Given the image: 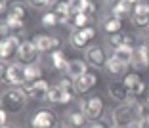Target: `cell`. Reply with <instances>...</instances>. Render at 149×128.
Segmentation results:
<instances>
[{
    "mask_svg": "<svg viewBox=\"0 0 149 128\" xmlns=\"http://www.w3.org/2000/svg\"><path fill=\"white\" fill-rule=\"evenodd\" d=\"M27 103V96L21 92L19 88H10L4 90L2 94V109H6L8 113H17L25 107Z\"/></svg>",
    "mask_w": 149,
    "mask_h": 128,
    "instance_id": "1",
    "label": "cell"
},
{
    "mask_svg": "<svg viewBox=\"0 0 149 128\" xmlns=\"http://www.w3.org/2000/svg\"><path fill=\"white\" fill-rule=\"evenodd\" d=\"M123 82H124V86H126L128 90H132V88H136L141 80H140V75H138V73H128V75H124Z\"/></svg>",
    "mask_w": 149,
    "mask_h": 128,
    "instance_id": "25",
    "label": "cell"
},
{
    "mask_svg": "<svg viewBox=\"0 0 149 128\" xmlns=\"http://www.w3.org/2000/svg\"><path fill=\"white\" fill-rule=\"evenodd\" d=\"M12 15H15V17H19V19H25V15H27V10H25V6L23 4H12Z\"/></svg>",
    "mask_w": 149,
    "mask_h": 128,
    "instance_id": "29",
    "label": "cell"
},
{
    "mask_svg": "<svg viewBox=\"0 0 149 128\" xmlns=\"http://www.w3.org/2000/svg\"><path fill=\"white\" fill-rule=\"evenodd\" d=\"M82 33H84V36H86L88 40H92L94 36H96V31H94V27H86V29H82Z\"/></svg>",
    "mask_w": 149,
    "mask_h": 128,
    "instance_id": "35",
    "label": "cell"
},
{
    "mask_svg": "<svg viewBox=\"0 0 149 128\" xmlns=\"http://www.w3.org/2000/svg\"><path fill=\"white\" fill-rule=\"evenodd\" d=\"M120 29H123V19L115 17V15L103 19V31L107 35H117V33H120Z\"/></svg>",
    "mask_w": 149,
    "mask_h": 128,
    "instance_id": "15",
    "label": "cell"
},
{
    "mask_svg": "<svg viewBox=\"0 0 149 128\" xmlns=\"http://www.w3.org/2000/svg\"><path fill=\"white\" fill-rule=\"evenodd\" d=\"M147 38H149V33H147Z\"/></svg>",
    "mask_w": 149,
    "mask_h": 128,
    "instance_id": "44",
    "label": "cell"
},
{
    "mask_svg": "<svg viewBox=\"0 0 149 128\" xmlns=\"http://www.w3.org/2000/svg\"><path fill=\"white\" fill-rule=\"evenodd\" d=\"M88 0H69V8L73 15H79V13H84V8H86Z\"/></svg>",
    "mask_w": 149,
    "mask_h": 128,
    "instance_id": "24",
    "label": "cell"
},
{
    "mask_svg": "<svg viewBox=\"0 0 149 128\" xmlns=\"http://www.w3.org/2000/svg\"><path fill=\"white\" fill-rule=\"evenodd\" d=\"M134 15H149V4L147 2L140 0L136 4V8H134Z\"/></svg>",
    "mask_w": 149,
    "mask_h": 128,
    "instance_id": "30",
    "label": "cell"
},
{
    "mask_svg": "<svg viewBox=\"0 0 149 128\" xmlns=\"http://www.w3.org/2000/svg\"><path fill=\"white\" fill-rule=\"evenodd\" d=\"M113 128H123V126H113Z\"/></svg>",
    "mask_w": 149,
    "mask_h": 128,
    "instance_id": "43",
    "label": "cell"
},
{
    "mask_svg": "<svg viewBox=\"0 0 149 128\" xmlns=\"http://www.w3.org/2000/svg\"><path fill=\"white\" fill-rule=\"evenodd\" d=\"M88 128H109V124H107V120L100 119V120H94V122H90V126Z\"/></svg>",
    "mask_w": 149,
    "mask_h": 128,
    "instance_id": "33",
    "label": "cell"
},
{
    "mask_svg": "<svg viewBox=\"0 0 149 128\" xmlns=\"http://www.w3.org/2000/svg\"><path fill=\"white\" fill-rule=\"evenodd\" d=\"M0 10H2V12L6 10V0H2V2H0Z\"/></svg>",
    "mask_w": 149,
    "mask_h": 128,
    "instance_id": "41",
    "label": "cell"
},
{
    "mask_svg": "<svg viewBox=\"0 0 149 128\" xmlns=\"http://www.w3.org/2000/svg\"><path fill=\"white\" fill-rule=\"evenodd\" d=\"M73 25H74L77 31H82V29L90 27V15H86V13H79V15H74V17H73Z\"/></svg>",
    "mask_w": 149,
    "mask_h": 128,
    "instance_id": "23",
    "label": "cell"
},
{
    "mask_svg": "<svg viewBox=\"0 0 149 128\" xmlns=\"http://www.w3.org/2000/svg\"><path fill=\"white\" fill-rule=\"evenodd\" d=\"M44 6H57V0H44Z\"/></svg>",
    "mask_w": 149,
    "mask_h": 128,
    "instance_id": "40",
    "label": "cell"
},
{
    "mask_svg": "<svg viewBox=\"0 0 149 128\" xmlns=\"http://www.w3.org/2000/svg\"><path fill=\"white\" fill-rule=\"evenodd\" d=\"M80 109H82V113L86 115V119L90 120V122H94V120L101 119L105 105H103V99H101L100 96H92V97H86V99L80 103Z\"/></svg>",
    "mask_w": 149,
    "mask_h": 128,
    "instance_id": "2",
    "label": "cell"
},
{
    "mask_svg": "<svg viewBox=\"0 0 149 128\" xmlns=\"http://www.w3.org/2000/svg\"><path fill=\"white\" fill-rule=\"evenodd\" d=\"M57 23H59V17H57L56 12H48L42 15V25L44 27H56Z\"/></svg>",
    "mask_w": 149,
    "mask_h": 128,
    "instance_id": "26",
    "label": "cell"
},
{
    "mask_svg": "<svg viewBox=\"0 0 149 128\" xmlns=\"http://www.w3.org/2000/svg\"><path fill=\"white\" fill-rule=\"evenodd\" d=\"M107 92H109V96L113 97V99H117V102L128 103V102L132 99L130 90L124 86V82H111V84H109V88H107Z\"/></svg>",
    "mask_w": 149,
    "mask_h": 128,
    "instance_id": "11",
    "label": "cell"
},
{
    "mask_svg": "<svg viewBox=\"0 0 149 128\" xmlns=\"http://www.w3.org/2000/svg\"><path fill=\"white\" fill-rule=\"evenodd\" d=\"M48 102H52V103H65V90H63L61 86H50Z\"/></svg>",
    "mask_w": 149,
    "mask_h": 128,
    "instance_id": "18",
    "label": "cell"
},
{
    "mask_svg": "<svg viewBox=\"0 0 149 128\" xmlns=\"http://www.w3.org/2000/svg\"><path fill=\"white\" fill-rule=\"evenodd\" d=\"M29 4H31L33 8H42V6H44V0H29Z\"/></svg>",
    "mask_w": 149,
    "mask_h": 128,
    "instance_id": "39",
    "label": "cell"
},
{
    "mask_svg": "<svg viewBox=\"0 0 149 128\" xmlns=\"http://www.w3.org/2000/svg\"><path fill=\"white\" fill-rule=\"evenodd\" d=\"M52 63H54V67L59 69V71H67L69 69V61L65 59L63 52H59V50H56V52L52 54Z\"/></svg>",
    "mask_w": 149,
    "mask_h": 128,
    "instance_id": "22",
    "label": "cell"
},
{
    "mask_svg": "<svg viewBox=\"0 0 149 128\" xmlns=\"http://www.w3.org/2000/svg\"><path fill=\"white\" fill-rule=\"evenodd\" d=\"M6 23L10 25V29H12V31H23V19L15 17V15H12V13L8 15Z\"/></svg>",
    "mask_w": 149,
    "mask_h": 128,
    "instance_id": "27",
    "label": "cell"
},
{
    "mask_svg": "<svg viewBox=\"0 0 149 128\" xmlns=\"http://www.w3.org/2000/svg\"><path fill=\"white\" fill-rule=\"evenodd\" d=\"M113 58L118 59V61L123 63H132V58H134V46H120L113 52Z\"/></svg>",
    "mask_w": 149,
    "mask_h": 128,
    "instance_id": "14",
    "label": "cell"
},
{
    "mask_svg": "<svg viewBox=\"0 0 149 128\" xmlns=\"http://www.w3.org/2000/svg\"><path fill=\"white\" fill-rule=\"evenodd\" d=\"M35 46H36L38 52H50V50H54V36L38 35L35 38Z\"/></svg>",
    "mask_w": 149,
    "mask_h": 128,
    "instance_id": "16",
    "label": "cell"
},
{
    "mask_svg": "<svg viewBox=\"0 0 149 128\" xmlns=\"http://www.w3.org/2000/svg\"><path fill=\"white\" fill-rule=\"evenodd\" d=\"M132 65L140 71L149 69V46L147 44H138L134 48V58H132Z\"/></svg>",
    "mask_w": 149,
    "mask_h": 128,
    "instance_id": "8",
    "label": "cell"
},
{
    "mask_svg": "<svg viewBox=\"0 0 149 128\" xmlns=\"http://www.w3.org/2000/svg\"><path fill=\"white\" fill-rule=\"evenodd\" d=\"M134 120H136V115H134V111H132V107L128 105V103H124V105L117 107V109L113 111V122H115V126L128 128Z\"/></svg>",
    "mask_w": 149,
    "mask_h": 128,
    "instance_id": "5",
    "label": "cell"
},
{
    "mask_svg": "<svg viewBox=\"0 0 149 128\" xmlns=\"http://www.w3.org/2000/svg\"><path fill=\"white\" fill-rule=\"evenodd\" d=\"M88 42H90V40L84 36L82 31H77V29H74V31L71 33V44H73L74 48L82 50V48H86V46H88Z\"/></svg>",
    "mask_w": 149,
    "mask_h": 128,
    "instance_id": "20",
    "label": "cell"
},
{
    "mask_svg": "<svg viewBox=\"0 0 149 128\" xmlns=\"http://www.w3.org/2000/svg\"><path fill=\"white\" fill-rule=\"evenodd\" d=\"M2 128H15V126H12V124H2Z\"/></svg>",
    "mask_w": 149,
    "mask_h": 128,
    "instance_id": "42",
    "label": "cell"
},
{
    "mask_svg": "<svg viewBox=\"0 0 149 128\" xmlns=\"http://www.w3.org/2000/svg\"><path fill=\"white\" fill-rule=\"evenodd\" d=\"M140 126L141 128H149V115H145V117L140 119Z\"/></svg>",
    "mask_w": 149,
    "mask_h": 128,
    "instance_id": "38",
    "label": "cell"
},
{
    "mask_svg": "<svg viewBox=\"0 0 149 128\" xmlns=\"http://www.w3.org/2000/svg\"><path fill=\"white\" fill-rule=\"evenodd\" d=\"M84 13H86V15H90V17H92L94 13H96V6H94V2H90V0L86 2V8H84Z\"/></svg>",
    "mask_w": 149,
    "mask_h": 128,
    "instance_id": "34",
    "label": "cell"
},
{
    "mask_svg": "<svg viewBox=\"0 0 149 128\" xmlns=\"http://www.w3.org/2000/svg\"><path fill=\"white\" fill-rule=\"evenodd\" d=\"M25 75H27V82H38L42 80V69L38 65H25Z\"/></svg>",
    "mask_w": 149,
    "mask_h": 128,
    "instance_id": "19",
    "label": "cell"
},
{
    "mask_svg": "<svg viewBox=\"0 0 149 128\" xmlns=\"http://www.w3.org/2000/svg\"><path fill=\"white\" fill-rule=\"evenodd\" d=\"M107 61H109V59H107L103 48H100V46H92V48L86 50V63H90V65L101 69V67H107Z\"/></svg>",
    "mask_w": 149,
    "mask_h": 128,
    "instance_id": "9",
    "label": "cell"
},
{
    "mask_svg": "<svg viewBox=\"0 0 149 128\" xmlns=\"http://www.w3.org/2000/svg\"><path fill=\"white\" fill-rule=\"evenodd\" d=\"M19 46H21V42H19L17 36H13V35L2 40V44H0V58H2V61H8L13 56H17Z\"/></svg>",
    "mask_w": 149,
    "mask_h": 128,
    "instance_id": "7",
    "label": "cell"
},
{
    "mask_svg": "<svg viewBox=\"0 0 149 128\" xmlns=\"http://www.w3.org/2000/svg\"><path fill=\"white\" fill-rule=\"evenodd\" d=\"M67 73H69V77L73 80L79 79V77H82V75H86V73H88V63L82 61V59H71Z\"/></svg>",
    "mask_w": 149,
    "mask_h": 128,
    "instance_id": "13",
    "label": "cell"
},
{
    "mask_svg": "<svg viewBox=\"0 0 149 128\" xmlns=\"http://www.w3.org/2000/svg\"><path fill=\"white\" fill-rule=\"evenodd\" d=\"M56 13H57V17H59V23H63V25H65V23L69 21V17H71L69 2H59V4L56 6Z\"/></svg>",
    "mask_w": 149,
    "mask_h": 128,
    "instance_id": "21",
    "label": "cell"
},
{
    "mask_svg": "<svg viewBox=\"0 0 149 128\" xmlns=\"http://www.w3.org/2000/svg\"><path fill=\"white\" fill-rule=\"evenodd\" d=\"M33 128H57V117L50 109H38L31 119Z\"/></svg>",
    "mask_w": 149,
    "mask_h": 128,
    "instance_id": "3",
    "label": "cell"
},
{
    "mask_svg": "<svg viewBox=\"0 0 149 128\" xmlns=\"http://www.w3.org/2000/svg\"><path fill=\"white\" fill-rule=\"evenodd\" d=\"M132 21H134V25H136V27L143 29V27L149 25V15H132Z\"/></svg>",
    "mask_w": 149,
    "mask_h": 128,
    "instance_id": "31",
    "label": "cell"
},
{
    "mask_svg": "<svg viewBox=\"0 0 149 128\" xmlns=\"http://www.w3.org/2000/svg\"><path fill=\"white\" fill-rule=\"evenodd\" d=\"M65 122L69 128H84L88 122L86 115L82 113V109H77V111H69L65 117Z\"/></svg>",
    "mask_w": 149,
    "mask_h": 128,
    "instance_id": "12",
    "label": "cell"
},
{
    "mask_svg": "<svg viewBox=\"0 0 149 128\" xmlns=\"http://www.w3.org/2000/svg\"><path fill=\"white\" fill-rule=\"evenodd\" d=\"M2 80L8 84H17V88L21 84L27 82V75H25V65L21 63H12L8 65V71H6V75L2 77Z\"/></svg>",
    "mask_w": 149,
    "mask_h": 128,
    "instance_id": "4",
    "label": "cell"
},
{
    "mask_svg": "<svg viewBox=\"0 0 149 128\" xmlns=\"http://www.w3.org/2000/svg\"><path fill=\"white\" fill-rule=\"evenodd\" d=\"M107 42H109V46H113V48L117 50V48H120V46H124V35H120V33H117V35H109Z\"/></svg>",
    "mask_w": 149,
    "mask_h": 128,
    "instance_id": "28",
    "label": "cell"
},
{
    "mask_svg": "<svg viewBox=\"0 0 149 128\" xmlns=\"http://www.w3.org/2000/svg\"><path fill=\"white\" fill-rule=\"evenodd\" d=\"M6 120H8V111H6V109H0V122H2V124H8Z\"/></svg>",
    "mask_w": 149,
    "mask_h": 128,
    "instance_id": "37",
    "label": "cell"
},
{
    "mask_svg": "<svg viewBox=\"0 0 149 128\" xmlns=\"http://www.w3.org/2000/svg\"><path fill=\"white\" fill-rule=\"evenodd\" d=\"M59 86H61L65 92H71V94H77V90H74V82H71V79H63L61 82H59Z\"/></svg>",
    "mask_w": 149,
    "mask_h": 128,
    "instance_id": "32",
    "label": "cell"
},
{
    "mask_svg": "<svg viewBox=\"0 0 149 128\" xmlns=\"http://www.w3.org/2000/svg\"><path fill=\"white\" fill-rule=\"evenodd\" d=\"M38 59V50H36L35 42H21L17 52V61L21 65H35V61Z\"/></svg>",
    "mask_w": 149,
    "mask_h": 128,
    "instance_id": "6",
    "label": "cell"
},
{
    "mask_svg": "<svg viewBox=\"0 0 149 128\" xmlns=\"http://www.w3.org/2000/svg\"><path fill=\"white\" fill-rule=\"evenodd\" d=\"M0 31H2V36H4V38H8V36H12V35H10V31H12V29H10V25H8V23H2V27H0Z\"/></svg>",
    "mask_w": 149,
    "mask_h": 128,
    "instance_id": "36",
    "label": "cell"
},
{
    "mask_svg": "<svg viewBox=\"0 0 149 128\" xmlns=\"http://www.w3.org/2000/svg\"><path fill=\"white\" fill-rule=\"evenodd\" d=\"M124 69H126V63L118 61V59H115V58H111L109 61H107V67H105V71H107V73H111L113 77L124 75Z\"/></svg>",
    "mask_w": 149,
    "mask_h": 128,
    "instance_id": "17",
    "label": "cell"
},
{
    "mask_svg": "<svg viewBox=\"0 0 149 128\" xmlns=\"http://www.w3.org/2000/svg\"><path fill=\"white\" fill-rule=\"evenodd\" d=\"M74 90H77V94H86L90 92V90L96 86L97 82V77L94 75V73H86V75L79 77V79H74Z\"/></svg>",
    "mask_w": 149,
    "mask_h": 128,
    "instance_id": "10",
    "label": "cell"
}]
</instances>
